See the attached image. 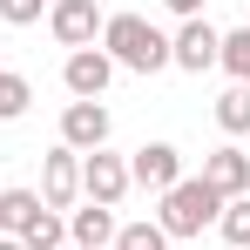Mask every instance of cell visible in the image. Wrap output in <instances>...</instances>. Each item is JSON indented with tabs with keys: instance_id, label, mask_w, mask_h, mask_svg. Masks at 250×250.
I'll use <instances>...</instances> for the list:
<instances>
[{
	"instance_id": "cell-1",
	"label": "cell",
	"mask_w": 250,
	"mask_h": 250,
	"mask_svg": "<svg viewBox=\"0 0 250 250\" xmlns=\"http://www.w3.org/2000/svg\"><path fill=\"white\" fill-rule=\"evenodd\" d=\"M102 54L128 68V75H163L169 68V34L156 21H142V14H108L102 21Z\"/></svg>"
},
{
	"instance_id": "cell-2",
	"label": "cell",
	"mask_w": 250,
	"mask_h": 250,
	"mask_svg": "<svg viewBox=\"0 0 250 250\" xmlns=\"http://www.w3.org/2000/svg\"><path fill=\"white\" fill-rule=\"evenodd\" d=\"M216 216H223V196L209 189L203 176H183L176 189H163V209H156V223H163L169 244H176V237H203Z\"/></svg>"
},
{
	"instance_id": "cell-3",
	"label": "cell",
	"mask_w": 250,
	"mask_h": 250,
	"mask_svg": "<svg viewBox=\"0 0 250 250\" xmlns=\"http://www.w3.org/2000/svg\"><path fill=\"white\" fill-rule=\"evenodd\" d=\"M183 183V149L176 142H142L135 156H128V189H149V196H163Z\"/></svg>"
},
{
	"instance_id": "cell-4",
	"label": "cell",
	"mask_w": 250,
	"mask_h": 250,
	"mask_svg": "<svg viewBox=\"0 0 250 250\" xmlns=\"http://www.w3.org/2000/svg\"><path fill=\"white\" fill-rule=\"evenodd\" d=\"M216 54H223V34H216L209 21H183V27L169 34V68H183V75H209Z\"/></svg>"
},
{
	"instance_id": "cell-5",
	"label": "cell",
	"mask_w": 250,
	"mask_h": 250,
	"mask_svg": "<svg viewBox=\"0 0 250 250\" xmlns=\"http://www.w3.org/2000/svg\"><path fill=\"white\" fill-rule=\"evenodd\" d=\"M61 149H75V156L108 149V108L102 102H68L61 108Z\"/></svg>"
},
{
	"instance_id": "cell-6",
	"label": "cell",
	"mask_w": 250,
	"mask_h": 250,
	"mask_svg": "<svg viewBox=\"0 0 250 250\" xmlns=\"http://www.w3.org/2000/svg\"><path fill=\"white\" fill-rule=\"evenodd\" d=\"M82 196L102 209H115L128 196V163L122 156H108V149H95V156H82Z\"/></svg>"
},
{
	"instance_id": "cell-7",
	"label": "cell",
	"mask_w": 250,
	"mask_h": 250,
	"mask_svg": "<svg viewBox=\"0 0 250 250\" xmlns=\"http://www.w3.org/2000/svg\"><path fill=\"white\" fill-rule=\"evenodd\" d=\"M47 27H54L61 47H95L102 41V7L95 0H54L47 7Z\"/></svg>"
},
{
	"instance_id": "cell-8",
	"label": "cell",
	"mask_w": 250,
	"mask_h": 250,
	"mask_svg": "<svg viewBox=\"0 0 250 250\" xmlns=\"http://www.w3.org/2000/svg\"><path fill=\"white\" fill-rule=\"evenodd\" d=\"M61 82H68L75 102H102L108 82H115V61H108L102 47H75V54H68V68H61Z\"/></svg>"
},
{
	"instance_id": "cell-9",
	"label": "cell",
	"mask_w": 250,
	"mask_h": 250,
	"mask_svg": "<svg viewBox=\"0 0 250 250\" xmlns=\"http://www.w3.org/2000/svg\"><path fill=\"white\" fill-rule=\"evenodd\" d=\"M75 196H82V156H75V149H47L41 156V203L68 209Z\"/></svg>"
},
{
	"instance_id": "cell-10",
	"label": "cell",
	"mask_w": 250,
	"mask_h": 250,
	"mask_svg": "<svg viewBox=\"0 0 250 250\" xmlns=\"http://www.w3.org/2000/svg\"><path fill=\"white\" fill-rule=\"evenodd\" d=\"M203 183L230 203V196H250V156L237 149V142H223V149H209L203 156Z\"/></svg>"
},
{
	"instance_id": "cell-11",
	"label": "cell",
	"mask_w": 250,
	"mask_h": 250,
	"mask_svg": "<svg viewBox=\"0 0 250 250\" xmlns=\"http://www.w3.org/2000/svg\"><path fill=\"white\" fill-rule=\"evenodd\" d=\"M115 209H102V203H88V209H75L68 216V244H82V250H108L115 244Z\"/></svg>"
},
{
	"instance_id": "cell-12",
	"label": "cell",
	"mask_w": 250,
	"mask_h": 250,
	"mask_svg": "<svg viewBox=\"0 0 250 250\" xmlns=\"http://www.w3.org/2000/svg\"><path fill=\"white\" fill-rule=\"evenodd\" d=\"M41 209H47V203L34 196V189H0V237H21Z\"/></svg>"
},
{
	"instance_id": "cell-13",
	"label": "cell",
	"mask_w": 250,
	"mask_h": 250,
	"mask_svg": "<svg viewBox=\"0 0 250 250\" xmlns=\"http://www.w3.org/2000/svg\"><path fill=\"white\" fill-rule=\"evenodd\" d=\"M61 244H68V223H61L54 209H41V216L21 230V250H61Z\"/></svg>"
},
{
	"instance_id": "cell-14",
	"label": "cell",
	"mask_w": 250,
	"mask_h": 250,
	"mask_svg": "<svg viewBox=\"0 0 250 250\" xmlns=\"http://www.w3.org/2000/svg\"><path fill=\"white\" fill-rule=\"evenodd\" d=\"M216 128H223V135H250V88L244 82L216 102Z\"/></svg>"
},
{
	"instance_id": "cell-15",
	"label": "cell",
	"mask_w": 250,
	"mask_h": 250,
	"mask_svg": "<svg viewBox=\"0 0 250 250\" xmlns=\"http://www.w3.org/2000/svg\"><path fill=\"white\" fill-rule=\"evenodd\" d=\"M216 68H230V82H244V88H250V27H230V34H223Z\"/></svg>"
},
{
	"instance_id": "cell-16",
	"label": "cell",
	"mask_w": 250,
	"mask_h": 250,
	"mask_svg": "<svg viewBox=\"0 0 250 250\" xmlns=\"http://www.w3.org/2000/svg\"><path fill=\"white\" fill-rule=\"evenodd\" d=\"M216 230H223V244L250 250V196H230V203H223V216H216Z\"/></svg>"
},
{
	"instance_id": "cell-17",
	"label": "cell",
	"mask_w": 250,
	"mask_h": 250,
	"mask_svg": "<svg viewBox=\"0 0 250 250\" xmlns=\"http://www.w3.org/2000/svg\"><path fill=\"white\" fill-rule=\"evenodd\" d=\"M27 102H34L27 75H7V68H0V122H21V115H27Z\"/></svg>"
},
{
	"instance_id": "cell-18",
	"label": "cell",
	"mask_w": 250,
	"mask_h": 250,
	"mask_svg": "<svg viewBox=\"0 0 250 250\" xmlns=\"http://www.w3.org/2000/svg\"><path fill=\"white\" fill-rule=\"evenodd\" d=\"M108 250H169V237H163V223H122Z\"/></svg>"
},
{
	"instance_id": "cell-19",
	"label": "cell",
	"mask_w": 250,
	"mask_h": 250,
	"mask_svg": "<svg viewBox=\"0 0 250 250\" xmlns=\"http://www.w3.org/2000/svg\"><path fill=\"white\" fill-rule=\"evenodd\" d=\"M41 7H47V0H0V21H7V27H34Z\"/></svg>"
},
{
	"instance_id": "cell-20",
	"label": "cell",
	"mask_w": 250,
	"mask_h": 250,
	"mask_svg": "<svg viewBox=\"0 0 250 250\" xmlns=\"http://www.w3.org/2000/svg\"><path fill=\"white\" fill-rule=\"evenodd\" d=\"M169 14H176V21H203V0H163Z\"/></svg>"
},
{
	"instance_id": "cell-21",
	"label": "cell",
	"mask_w": 250,
	"mask_h": 250,
	"mask_svg": "<svg viewBox=\"0 0 250 250\" xmlns=\"http://www.w3.org/2000/svg\"><path fill=\"white\" fill-rule=\"evenodd\" d=\"M0 250H21V237H0Z\"/></svg>"
},
{
	"instance_id": "cell-22",
	"label": "cell",
	"mask_w": 250,
	"mask_h": 250,
	"mask_svg": "<svg viewBox=\"0 0 250 250\" xmlns=\"http://www.w3.org/2000/svg\"><path fill=\"white\" fill-rule=\"evenodd\" d=\"M61 250H82V244H61Z\"/></svg>"
}]
</instances>
